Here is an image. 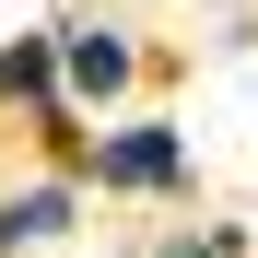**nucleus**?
Returning <instances> with one entry per match:
<instances>
[{"mask_svg":"<svg viewBox=\"0 0 258 258\" xmlns=\"http://www.w3.org/2000/svg\"><path fill=\"white\" fill-rule=\"evenodd\" d=\"M59 82H71V106H117V94H129V35L71 24V35H59Z\"/></svg>","mask_w":258,"mask_h":258,"instance_id":"obj_1","label":"nucleus"},{"mask_svg":"<svg viewBox=\"0 0 258 258\" xmlns=\"http://www.w3.org/2000/svg\"><path fill=\"white\" fill-rule=\"evenodd\" d=\"M94 176H106V188H176V176H188V141H176L164 117H153V129H117V141L94 153Z\"/></svg>","mask_w":258,"mask_h":258,"instance_id":"obj_2","label":"nucleus"},{"mask_svg":"<svg viewBox=\"0 0 258 258\" xmlns=\"http://www.w3.org/2000/svg\"><path fill=\"white\" fill-rule=\"evenodd\" d=\"M0 94H24L35 117L71 106V94H59V35H12V47H0Z\"/></svg>","mask_w":258,"mask_h":258,"instance_id":"obj_3","label":"nucleus"},{"mask_svg":"<svg viewBox=\"0 0 258 258\" xmlns=\"http://www.w3.org/2000/svg\"><path fill=\"white\" fill-rule=\"evenodd\" d=\"M71 235V188H24V200H0V246H47Z\"/></svg>","mask_w":258,"mask_h":258,"instance_id":"obj_4","label":"nucleus"},{"mask_svg":"<svg viewBox=\"0 0 258 258\" xmlns=\"http://www.w3.org/2000/svg\"><path fill=\"white\" fill-rule=\"evenodd\" d=\"M176 258H200V246H176Z\"/></svg>","mask_w":258,"mask_h":258,"instance_id":"obj_5","label":"nucleus"}]
</instances>
